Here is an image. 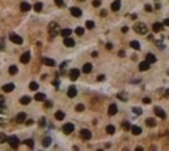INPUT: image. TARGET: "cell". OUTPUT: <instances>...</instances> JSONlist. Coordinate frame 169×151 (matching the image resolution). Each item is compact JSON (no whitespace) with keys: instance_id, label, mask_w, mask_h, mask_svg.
<instances>
[{"instance_id":"6da1fadb","label":"cell","mask_w":169,"mask_h":151,"mask_svg":"<svg viewBox=\"0 0 169 151\" xmlns=\"http://www.w3.org/2000/svg\"><path fill=\"white\" fill-rule=\"evenodd\" d=\"M48 33L51 36H56L59 33H60V27H59V25L56 24V22H49L48 25Z\"/></svg>"},{"instance_id":"7a4b0ae2","label":"cell","mask_w":169,"mask_h":151,"mask_svg":"<svg viewBox=\"0 0 169 151\" xmlns=\"http://www.w3.org/2000/svg\"><path fill=\"white\" fill-rule=\"evenodd\" d=\"M133 29H134V31H135V33H138V34H146V33H147V26H146L144 24H143V22H137V24L133 26Z\"/></svg>"},{"instance_id":"3957f363","label":"cell","mask_w":169,"mask_h":151,"mask_svg":"<svg viewBox=\"0 0 169 151\" xmlns=\"http://www.w3.org/2000/svg\"><path fill=\"white\" fill-rule=\"evenodd\" d=\"M9 39H11V42H13L15 44H22V42H24V39H22L20 35L15 34V33L9 34Z\"/></svg>"},{"instance_id":"277c9868","label":"cell","mask_w":169,"mask_h":151,"mask_svg":"<svg viewBox=\"0 0 169 151\" xmlns=\"http://www.w3.org/2000/svg\"><path fill=\"white\" fill-rule=\"evenodd\" d=\"M79 70L77 69V68H73V69H70V72H69V78H70V81H77V78L79 77Z\"/></svg>"},{"instance_id":"5b68a950","label":"cell","mask_w":169,"mask_h":151,"mask_svg":"<svg viewBox=\"0 0 169 151\" xmlns=\"http://www.w3.org/2000/svg\"><path fill=\"white\" fill-rule=\"evenodd\" d=\"M79 134H81V138L82 139H85V141H89V139H91V132L89 130V129H82L81 132H79Z\"/></svg>"},{"instance_id":"8992f818","label":"cell","mask_w":169,"mask_h":151,"mask_svg":"<svg viewBox=\"0 0 169 151\" xmlns=\"http://www.w3.org/2000/svg\"><path fill=\"white\" fill-rule=\"evenodd\" d=\"M62 132L65 134H70L72 132H74V125H73L72 122H66V124L62 126Z\"/></svg>"},{"instance_id":"52a82bcc","label":"cell","mask_w":169,"mask_h":151,"mask_svg":"<svg viewBox=\"0 0 169 151\" xmlns=\"http://www.w3.org/2000/svg\"><path fill=\"white\" fill-rule=\"evenodd\" d=\"M8 142H9V145H11V147L17 149V147H18V143H20V141H18L17 137L12 135V137H9V138H8Z\"/></svg>"},{"instance_id":"ba28073f","label":"cell","mask_w":169,"mask_h":151,"mask_svg":"<svg viewBox=\"0 0 169 151\" xmlns=\"http://www.w3.org/2000/svg\"><path fill=\"white\" fill-rule=\"evenodd\" d=\"M154 111H155V113L160 117V118H165L167 117V113H165V111H164L163 108H160V107H155L154 108Z\"/></svg>"},{"instance_id":"9c48e42d","label":"cell","mask_w":169,"mask_h":151,"mask_svg":"<svg viewBox=\"0 0 169 151\" xmlns=\"http://www.w3.org/2000/svg\"><path fill=\"white\" fill-rule=\"evenodd\" d=\"M16 121L18 122V124H22V122H25V121H26V113H25V112H20V113H17V116H16Z\"/></svg>"},{"instance_id":"30bf717a","label":"cell","mask_w":169,"mask_h":151,"mask_svg":"<svg viewBox=\"0 0 169 151\" xmlns=\"http://www.w3.org/2000/svg\"><path fill=\"white\" fill-rule=\"evenodd\" d=\"M70 13H72L73 17H81L82 16V11L79 8H77V7H72L70 8Z\"/></svg>"},{"instance_id":"8fae6325","label":"cell","mask_w":169,"mask_h":151,"mask_svg":"<svg viewBox=\"0 0 169 151\" xmlns=\"http://www.w3.org/2000/svg\"><path fill=\"white\" fill-rule=\"evenodd\" d=\"M64 44H65L66 47H73V46L76 44V42H74L73 38H70V36H65V38H64Z\"/></svg>"},{"instance_id":"7c38bea8","label":"cell","mask_w":169,"mask_h":151,"mask_svg":"<svg viewBox=\"0 0 169 151\" xmlns=\"http://www.w3.org/2000/svg\"><path fill=\"white\" fill-rule=\"evenodd\" d=\"M20 60H21L22 64H27V63L30 61V52L27 51V52H25V53H22V56H21Z\"/></svg>"},{"instance_id":"4fadbf2b","label":"cell","mask_w":169,"mask_h":151,"mask_svg":"<svg viewBox=\"0 0 169 151\" xmlns=\"http://www.w3.org/2000/svg\"><path fill=\"white\" fill-rule=\"evenodd\" d=\"M150 69V63L148 61H142V63H139V70H142V72H146V70H148Z\"/></svg>"},{"instance_id":"5bb4252c","label":"cell","mask_w":169,"mask_h":151,"mask_svg":"<svg viewBox=\"0 0 169 151\" xmlns=\"http://www.w3.org/2000/svg\"><path fill=\"white\" fill-rule=\"evenodd\" d=\"M43 64L47 67H55V60L53 59H49V57H43Z\"/></svg>"},{"instance_id":"9a60e30c","label":"cell","mask_w":169,"mask_h":151,"mask_svg":"<svg viewBox=\"0 0 169 151\" xmlns=\"http://www.w3.org/2000/svg\"><path fill=\"white\" fill-rule=\"evenodd\" d=\"M77 95V89H76V86H70L69 89H68V97L69 98H74Z\"/></svg>"},{"instance_id":"2e32d148","label":"cell","mask_w":169,"mask_h":151,"mask_svg":"<svg viewBox=\"0 0 169 151\" xmlns=\"http://www.w3.org/2000/svg\"><path fill=\"white\" fill-rule=\"evenodd\" d=\"M130 132H131V133H133L134 135H139L140 133H142V129H140L139 126H137V125H131Z\"/></svg>"},{"instance_id":"e0dca14e","label":"cell","mask_w":169,"mask_h":151,"mask_svg":"<svg viewBox=\"0 0 169 151\" xmlns=\"http://www.w3.org/2000/svg\"><path fill=\"white\" fill-rule=\"evenodd\" d=\"M120 7H121V0H115V1L112 3V5H111L113 12H117L118 9H120Z\"/></svg>"},{"instance_id":"ac0fdd59","label":"cell","mask_w":169,"mask_h":151,"mask_svg":"<svg viewBox=\"0 0 169 151\" xmlns=\"http://www.w3.org/2000/svg\"><path fill=\"white\" fill-rule=\"evenodd\" d=\"M3 90H4V93H11V91L15 90V84H7V85H4L3 86Z\"/></svg>"},{"instance_id":"d6986e66","label":"cell","mask_w":169,"mask_h":151,"mask_svg":"<svg viewBox=\"0 0 169 151\" xmlns=\"http://www.w3.org/2000/svg\"><path fill=\"white\" fill-rule=\"evenodd\" d=\"M163 24H160V22H155V24L152 25V30H154V33H159V31H161L163 29Z\"/></svg>"},{"instance_id":"ffe728a7","label":"cell","mask_w":169,"mask_h":151,"mask_svg":"<svg viewBox=\"0 0 169 151\" xmlns=\"http://www.w3.org/2000/svg\"><path fill=\"white\" fill-rule=\"evenodd\" d=\"M146 61H148L150 64L156 63V56H155L154 53H147L146 55Z\"/></svg>"},{"instance_id":"44dd1931","label":"cell","mask_w":169,"mask_h":151,"mask_svg":"<svg viewBox=\"0 0 169 151\" xmlns=\"http://www.w3.org/2000/svg\"><path fill=\"white\" fill-rule=\"evenodd\" d=\"M92 70V65H91V63H86L83 67H82V72L83 73H90Z\"/></svg>"},{"instance_id":"7402d4cb","label":"cell","mask_w":169,"mask_h":151,"mask_svg":"<svg viewBox=\"0 0 169 151\" xmlns=\"http://www.w3.org/2000/svg\"><path fill=\"white\" fill-rule=\"evenodd\" d=\"M108 113H109L111 116L116 115V113H117V106H116V104H111V106H109V108H108Z\"/></svg>"},{"instance_id":"603a6c76","label":"cell","mask_w":169,"mask_h":151,"mask_svg":"<svg viewBox=\"0 0 169 151\" xmlns=\"http://www.w3.org/2000/svg\"><path fill=\"white\" fill-rule=\"evenodd\" d=\"M34 99L38 100V102H44V100H46V94H43V93H36L35 97H34Z\"/></svg>"},{"instance_id":"cb8c5ba5","label":"cell","mask_w":169,"mask_h":151,"mask_svg":"<svg viewBox=\"0 0 169 151\" xmlns=\"http://www.w3.org/2000/svg\"><path fill=\"white\" fill-rule=\"evenodd\" d=\"M20 8H21V11H22V12H29L30 9H31V5H30L29 3H21Z\"/></svg>"},{"instance_id":"d4e9b609","label":"cell","mask_w":169,"mask_h":151,"mask_svg":"<svg viewBox=\"0 0 169 151\" xmlns=\"http://www.w3.org/2000/svg\"><path fill=\"white\" fill-rule=\"evenodd\" d=\"M146 125H147L148 128H154L155 125H156V121H155V118L148 117L147 120H146Z\"/></svg>"},{"instance_id":"484cf974","label":"cell","mask_w":169,"mask_h":151,"mask_svg":"<svg viewBox=\"0 0 169 151\" xmlns=\"http://www.w3.org/2000/svg\"><path fill=\"white\" fill-rule=\"evenodd\" d=\"M30 102H31V98H30V97H27V95H25V97H22V98L20 99V103H21V104H24V106L29 104Z\"/></svg>"},{"instance_id":"4316f807","label":"cell","mask_w":169,"mask_h":151,"mask_svg":"<svg viewBox=\"0 0 169 151\" xmlns=\"http://www.w3.org/2000/svg\"><path fill=\"white\" fill-rule=\"evenodd\" d=\"M64 117H65V113L62 111H56V113H55V118L56 120H64Z\"/></svg>"},{"instance_id":"83f0119b","label":"cell","mask_w":169,"mask_h":151,"mask_svg":"<svg viewBox=\"0 0 169 151\" xmlns=\"http://www.w3.org/2000/svg\"><path fill=\"white\" fill-rule=\"evenodd\" d=\"M130 47L138 51V50H140V44H139V42H137V40H131V42H130Z\"/></svg>"},{"instance_id":"f1b7e54d","label":"cell","mask_w":169,"mask_h":151,"mask_svg":"<svg viewBox=\"0 0 169 151\" xmlns=\"http://www.w3.org/2000/svg\"><path fill=\"white\" fill-rule=\"evenodd\" d=\"M60 34L65 38V36H70V34H72V30L70 29H62V30H60Z\"/></svg>"},{"instance_id":"f546056e","label":"cell","mask_w":169,"mask_h":151,"mask_svg":"<svg viewBox=\"0 0 169 151\" xmlns=\"http://www.w3.org/2000/svg\"><path fill=\"white\" fill-rule=\"evenodd\" d=\"M17 72H18V68L16 65H11V67H9V74L15 76V74H17Z\"/></svg>"},{"instance_id":"4dcf8cb0","label":"cell","mask_w":169,"mask_h":151,"mask_svg":"<svg viewBox=\"0 0 169 151\" xmlns=\"http://www.w3.org/2000/svg\"><path fill=\"white\" fill-rule=\"evenodd\" d=\"M51 142H52V139L49 138V137H46V138L43 139V142H42V145L44 146V147H48V146L51 145Z\"/></svg>"},{"instance_id":"1f68e13d","label":"cell","mask_w":169,"mask_h":151,"mask_svg":"<svg viewBox=\"0 0 169 151\" xmlns=\"http://www.w3.org/2000/svg\"><path fill=\"white\" fill-rule=\"evenodd\" d=\"M38 87H39V85L36 84L35 81H33V82H30V85H29V89H30V90H33V91H35V90H38Z\"/></svg>"},{"instance_id":"d6a6232c","label":"cell","mask_w":169,"mask_h":151,"mask_svg":"<svg viewBox=\"0 0 169 151\" xmlns=\"http://www.w3.org/2000/svg\"><path fill=\"white\" fill-rule=\"evenodd\" d=\"M106 130H107V133H108V134H113V133L116 132V128L113 126V125H108V126L106 128Z\"/></svg>"},{"instance_id":"836d02e7","label":"cell","mask_w":169,"mask_h":151,"mask_svg":"<svg viewBox=\"0 0 169 151\" xmlns=\"http://www.w3.org/2000/svg\"><path fill=\"white\" fill-rule=\"evenodd\" d=\"M117 98L121 99V100H124V102H127V94H126V93H120V94H117Z\"/></svg>"},{"instance_id":"e575fe53","label":"cell","mask_w":169,"mask_h":151,"mask_svg":"<svg viewBox=\"0 0 169 151\" xmlns=\"http://www.w3.org/2000/svg\"><path fill=\"white\" fill-rule=\"evenodd\" d=\"M34 9H35V12H40L43 9V4L42 3H36L34 5Z\"/></svg>"},{"instance_id":"d590c367","label":"cell","mask_w":169,"mask_h":151,"mask_svg":"<svg viewBox=\"0 0 169 151\" xmlns=\"http://www.w3.org/2000/svg\"><path fill=\"white\" fill-rule=\"evenodd\" d=\"M25 145H27L30 149H33V147H34V141L31 139V138H29V139H25Z\"/></svg>"},{"instance_id":"8d00e7d4","label":"cell","mask_w":169,"mask_h":151,"mask_svg":"<svg viewBox=\"0 0 169 151\" xmlns=\"http://www.w3.org/2000/svg\"><path fill=\"white\" fill-rule=\"evenodd\" d=\"M122 128H124L125 130H130L131 125H130V122H129V121H124V122H122Z\"/></svg>"},{"instance_id":"74e56055","label":"cell","mask_w":169,"mask_h":151,"mask_svg":"<svg viewBox=\"0 0 169 151\" xmlns=\"http://www.w3.org/2000/svg\"><path fill=\"white\" fill-rule=\"evenodd\" d=\"M83 33H85V29H83V27H77V29H76V34L77 35H83Z\"/></svg>"},{"instance_id":"f35d334b","label":"cell","mask_w":169,"mask_h":151,"mask_svg":"<svg viewBox=\"0 0 169 151\" xmlns=\"http://www.w3.org/2000/svg\"><path fill=\"white\" fill-rule=\"evenodd\" d=\"M86 27H87V29H94L95 27L94 21H86Z\"/></svg>"},{"instance_id":"ab89813d","label":"cell","mask_w":169,"mask_h":151,"mask_svg":"<svg viewBox=\"0 0 169 151\" xmlns=\"http://www.w3.org/2000/svg\"><path fill=\"white\" fill-rule=\"evenodd\" d=\"M135 115H142V109H140L139 107H133V109H131Z\"/></svg>"},{"instance_id":"60d3db41","label":"cell","mask_w":169,"mask_h":151,"mask_svg":"<svg viewBox=\"0 0 169 151\" xmlns=\"http://www.w3.org/2000/svg\"><path fill=\"white\" fill-rule=\"evenodd\" d=\"M83 109H85V106H83V104H77V106H76V111L82 112Z\"/></svg>"},{"instance_id":"b9f144b4","label":"cell","mask_w":169,"mask_h":151,"mask_svg":"<svg viewBox=\"0 0 169 151\" xmlns=\"http://www.w3.org/2000/svg\"><path fill=\"white\" fill-rule=\"evenodd\" d=\"M55 4L57 7H64V0H55Z\"/></svg>"},{"instance_id":"7bdbcfd3","label":"cell","mask_w":169,"mask_h":151,"mask_svg":"<svg viewBox=\"0 0 169 151\" xmlns=\"http://www.w3.org/2000/svg\"><path fill=\"white\" fill-rule=\"evenodd\" d=\"M92 5H94V7H100V5H102V1H100V0H94V1H92Z\"/></svg>"},{"instance_id":"ee69618b","label":"cell","mask_w":169,"mask_h":151,"mask_svg":"<svg viewBox=\"0 0 169 151\" xmlns=\"http://www.w3.org/2000/svg\"><path fill=\"white\" fill-rule=\"evenodd\" d=\"M44 107H46V108H51V107H52V102H49V100H46Z\"/></svg>"},{"instance_id":"f6af8a7d","label":"cell","mask_w":169,"mask_h":151,"mask_svg":"<svg viewBox=\"0 0 169 151\" xmlns=\"http://www.w3.org/2000/svg\"><path fill=\"white\" fill-rule=\"evenodd\" d=\"M144 9H146L147 12H152V7L150 5V4H146V5H144Z\"/></svg>"},{"instance_id":"bcb514c9","label":"cell","mask_w":169,"mask_h":151,"mask_svg":"<svg viewBox=\"0 0 169 151\" xmlns=\"http://www.w3.org/2000/svg\"><path fill=\"white\" fill-rule=\"evenodd\" d=\"M104 80H106V76H104V74H100V76H98V81L102 82V81H104Z\"/></svg>"},{"instance_id":"7dc6e473","label":"cell","mask_w":169,"mask_h":151,"mask_svg":"<svg viewBox=\"0 0 169 151\" xmlns=\"http://www.w3.org/2000/svg\"><path fill=\"white\" fill-rule=\"evenodd\" d=\"M143 103L144 104H150V103H151V99H150V98H143Z\"/></svg>"},{"instance_id":"c3c4849f","label":"cell","mask_w":169,"mask_h":151,"mask_svg":"<svg viewBox=\"0 0 169 151\" xmlns=\"http://www.w3.org/2000/svg\"><path fill=\"white\" fill-rule=\"evenodd\" d=\"M4 106H5V102H4V100H3L1 98H0V108H3Z\"/></svg>"},{"instance_id":"681fc988","label":"cell","mask_w":169,"mask_h":151,"mask_svg":"<svg viewBox=\"0 0 169 151\" xmlns=\"http://www.w3.org/2000/svg\"><path fill=\"white\" fill-rule=\"evenodd\" d=\"M163 25H165V26H169V17L168 18H165V20H164V24Z\"/></svg>"},{"instance_id":"f907efd6","label":"cell","mask_w":169,"mask_h":151,"mask_svg":"<svg viewBox=\"0 0 169 151\" xmlns=\"http://www.w3.org/2000/svg\"><path fill=\"white\" fill-rule=\"evenodd\" d=\"M127 30H129V27H127V26H124V27H122V33H126Z\"/></svg>"},{"instance_id":"816d5d0a","label":"cell","mask_w":169,"mask_h":151,"mask_svg":"<svg viewBox=\"0 0 169 151\" xmlns=\"http://www.w3.org/2000/svg\"><path fill=\"white\" fill-rule=\"evenodd\" d=\"M40 126H44V118H40V122H39Z\"/></svg>"},{"instance_id":"f5cc1de1","label":"cell","mask_w":169,"mask_h":151,"mask_svg":"<svg viewBox=\"0 0 169 151\" xmlns=\"http://www.w3.org/2000/svg\"><path fill=\"white\" fill-rule=\"evenodd\" d=\"M106 47H107V50H112V44H111V43H107Z\"/></svg>"},{"instance_id":"db71d44e","label":"cell","mask_w":169,"mask_h":151,"mask_svg":"<svg viewBox=\"0 0 169 151\" xmlns=\"http://www.w3.org/2000/svg\"><path fill=\"white\" fill-rule=\"evenodd\" d=\"M118 56H125V51H120L118 52Z\"/></svg>"},{"instance_id":"11a10c76","label":"cell","mask_w":169,"mask_h":151,"mask_svg":"<svg viewBox=\"0 0 169 151\" xmlns=\"http://www.w3.org/2000/svg\"><path fill=\"white\" fill-rule=\"evenodd\" d=\"M33 122H34L33 120H27V121H26V124H27V125H31V124H33Z\"/></svg>"},{"instance_id":"9f6ffc18","label":"cell","mask_w":169,"mask_h":151,"mask_svg":"<svg viewBox=\"0 0 169 151\" xmlns=\"http://www.w3.org/2000/svg\"><path fill=\"white\" fill-rule=\"evenodd\" d=\"M106 15H107V12H106V11H102V13H100V16H103V17L106 16Z\"/></svg>"},{"instance_id":"6f0895ef","label":"cell","mask_w":169,"mask_h":151,"mask_svg":"<svg viewBox=\"0 0 169 151\" xmlns=\"http://www.w3.org/2000/svg\"><path fill=\"white\" fill-rule=\"evenodd\" d=\"M135 150H138V151H142V150H143V147H139V146H138V147H137Z\"/></svg>"},{"instance_id":"680465c9","label":"cell","mask_w":169,"mask_h":151,"mask_svg":"<svg viewBox=\"0 0 169 151\" xmlns=\"http://www.w3.org/2000/svg\"><path fill=\"white\" fill-rule=\"evenodd\" d=\"M3 47H4V46H3V43H0V51H1V50H3Z\"/></svg>"},{"instance_id":"91938a15","label":"cell","mask_w":169,"mask_h":151,"mask_svg":"<svg viewBox=\"0 0 169 151\" xmlns=\"http://www.w3.org/2000/svg\"><path fill=\"white\" fill-rule=\"evenodd\" d=\"M165 94H167V95H169V89L167 90V93H165Z\"/></svg>"},{"instance_id":"94428289","label":"cell","mask_w":169,"mask_h":151,"mask_svg":"<svg viewBox=\"0 0 169 151\" xmlns=\"http://www.w3.org/2000/svg\"><path fill=\"white\" fill-rule=\"evenodd\" d=\"M78 1H85V0H78Z\"/></svg>"},{"instance_id":"6125c7cd","label":"cell","mask_w":169,"mask_h":151,"mask_svg":"<svg viewBox=\"0 0 169 151\" xmlns=\"http://www.w3.org/2000/svg\"><path fill=\"white\" fill-rule=\"evenodd\" d=\"M157 1H159V0H157Z\"/></svg>"}]
</instances>
